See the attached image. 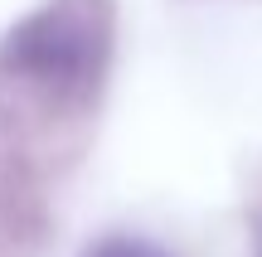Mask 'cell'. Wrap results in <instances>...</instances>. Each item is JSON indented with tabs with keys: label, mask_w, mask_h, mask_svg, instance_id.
<instances>
[{
	"label": "cell",
	"mask_w": 262,
	"mask_h": 257,
	"mask_svg": "<svg viewBox=\"0 0 262 257\" xmlns=\"http://www.w3.org/2000/svg\"><path fill=\"white\" fill-rule=\"evenodd\" d=\"M102 54H107L102 10L54 0L49 10H39L34 19H25L5 39V58L0 63L25 87H39V92H54V97H78L83 87H93Z\"/></svg>",
	"instance_id": "cell-1"
},
{
	"label": "cell",
	"mask_w": 262,
	"mask_h": 257,
	"mask_svg": "<svg viewBox=\"0 0 262 257\" xmlns=\"http://www.w3.org/2000/svg\"><path fill=\"white\" fill-rule=\"evenodd\" d=\"M88 257H170V252L156 248V243H146V238H107V243H97Z\"/></svg>",
	"instance_id": "cell-2"
}]
</instances>
